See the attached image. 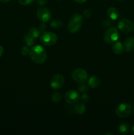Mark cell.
<instances>
[{
  "instance_id": "6da1fadb",
  "label": "cell",
  "mask_w": 134,
  "mask_h": 135,
  "mask_svg": "<svg viewBox=\"0 0 134 135\" xmlns=\"http://www.w3.org/2000/svg\"><path fill=\"white\" fill-rule=\"evenodd\" d=\"M30 57L34 63L42 64L47 59V52L44 47L39 45L33 46L30 51Z\"/></svg>"
},
{
  "instance_id": "7a4b0ae2",
  "label": "cell",
  "mask_w": 134,
  "mask_h": 135,
  "mask_svg": "<svg viewBox=\"0 0 134 135\" xmlns=\"http://www.w3.org/2000/svg\"><path fill=\"white\" fill-rule=\"evenodd\" d=\"M82 23L83 19L81 15L78 13L73 15L68 21V26H67L68 31L73 34L78 32L81 29Z\"/></svg>"
},
{
  "instance_id": "3957f363",
  "label": "cell",
  "mask_w": 134,
  "mask_h": 135,
  "mask_svg": "<svg viewBox=\"0 0 134 135\" xmlns=\"http://www.w3.org/2000/svg\"><path fill=\"white\" fill-rule=\"evenodd\" d=\"M57 35L51 32H43L40 35L41 42L45 46H53L57 42Z\"/></svg>"
},
{
  "instance_id": "277c9868",
  "label": "cell",
  "mask_w": 134,
  "mask_h": 135,
  "mask_svg": "<svg viewBox=\"0 0 134 135\" xmlns=\"http://www.w3.org/2000/svg\"><path fill=\"white\" fill-rule=\"evenodd\" d=\"M104 40L107 44L114 43L119 38L118 30L114 27H110L106 30L104 34Z\"/></svg>"
},
{
  "instance_id": "5b68a950",
  "label": "cell",
  "mask_w": 134,
  "mask_h": 135,
  "mask_svg": "<svg viewBox=\"0 0 134 135\" xmlns=\"http://www.w3.org/2000/svg\"><path fill=\"white\" fill-rule=\"evenodd\" d=\"M131 112V106L128 103H121L116 109V114L120 118L128 117Z\"/></svg>"
},
{
  "instance_id": "8992f818",
  "label": "cell",
  "mask_w": 134,
  "mask_h": 135,
  "mask_svg": "<svg viewBox=\"0 0 134 135\" xmlns=\"http://www.w3.org/2000/svg\"><path fill=\"white\" fill-rule=\"evenodd\" d=\"M72 78L76 83L82 84L87 80L88 74L85 69L81 68L76 69L72 73Z\"/></svg>"
},
{
  "instance_id": "52a82bcc",
  "label": "cell",
  "mask_w": 134,
  "mask_h": 135,
  "mask_svg": "<svg viewBox=\"0 0 134 135\" xmlns=\"http://www.w3.org/2000/svg\"><path fill=\"white\" fill-rule=\"evenodd\" d=\"M118 28L122 32L130 33L134 30V24L127 18H122L118 22Z\"/></svg>"
},
{
  "instance_id": "ba28073f",
  "label": "cell",
  "mask_w": 134,
  "mask_h": 135,
  "mask_svg": "<svg viewBox=\"0 0 134 135\" xmlns=\"http://www.w3.org/2000/svg\"><path fill=\"white\" fill-rule=\"evenodd\" d=\"M64 83V77L63 76V75H60V74H56V75H53L50 80V86L51 88L55 90L59 89L63 87Z\"/></svg>"
},
{
  "instance_id": "9c48e42d",
  "label": "cell",
  "mask_w": 134,
  "mask_h": 135,
  "mask_svg": "<svg viewBox=\"0 0 134 135\" xmlns=\"http://www.w3.org/2000/svg\"><path fill=\"white\" fill-rule=\"evenodd\" d=\"M65 101L69 104H74L78 102L80 98V95L78 92L74 90H68L64 96Z\"/></svg>"
},
{
  "instance_id": "30bf717a",
  "label": "cell",
  "mask_w": 134,
  "mask_h": 135,
  "mask_svg": "<svg viewBox=\"0 0 134 135\" xmlns=\"http://www.w3.org/2000/svg\"><path fill=\"white\" fill-rule=\"evenodd\" d=\"M37 16L38 18L43 22H46L51 18V13L47 8H39L37 11Z\"/></svg>"
},
{
  "instance_id": "8fae6325",
  "label": "cell",
  "mask_w": 134,
  "mask_h": 135,
  "mask_svg": "<svg viewBox=\"0 0 134 135\" xmlns=\"http://www.w3.org/2000/svg\"><path fill=\"white\" fill-rule=\"evenodd\" d=\"M123 47L124 50L127 52H130L134 50V38L129 37L125 40L123 42Z\"/></svg>"
},
{
  "instance_id": "7c38bea8",
  "label": "cell",
  "mask_w": 134,
  "mask_h": 135,
  "mask_svg": "<svg viewBox=\"0 0 134 135\" xmlns=\"http://www.w3.org/2000/svg\"><path fill=\"white\" fill-rule=\"evenodd\" d=\"M101 84V80L97 76H92L88 79V85L89 87L95 88L98 87Z\"/></svg>"
},
{
  "instance_id": "4fadbf2b",
  "label": "cell",
  "mask_w": 134,
  "mask_h": 135,
  "mask_svg": "<svg viewBox=\"0 0 134 135\" xmlns=\"http://www.w3.org/2000/svg\"><path fill=\"white\" fill-rule=\"evenodd\" d=\"M107 14L109 18L112 20H116L119 17L120 13L115 7H110L107 10Z\"/></svg>"
},
{
  "instance_id": "5bb4252c",
  "label": "cell",
  "mask_w": 134,
  "mask_h": 135,
  "mask_svg": "<svg viewBox=\"0 0 134 135\" xmlns=\"http://www.w3.org/2000/svg\"><path fill=\"white\" fill-rule=\"evenodd\" d=\"M112 51L116 54H121L124 51L123 45L120 42H116L112 46Z\"/></svg>"
},
{
  "instance_id": "9a60e30c",
  "label": "cell",
  "mask_w": 134,
  "mask_h": 135,
  "mask_svg": "<svg viewBox=\"0 0 134 135\" xmlns=\"http://www.w3.org/2000/svg\"><path fill=\"white\" fill-rule=\"evenodd\" d=\"M85 109H86V107H85V104L83 103H78L74 106L75 112L79 115L84 114L85 112Z\"/></svg>"
},
{
  "instance_id": "2e32d148",
  "label": "cell",
  "mask_w": 134,
  "mask_h": 135,
  "mask_svg": "<svg viewBox=\"0 0 134 135\" xmlns=\"http://www.w3.org/2000/svg\"><path fill=\"white\" fill-rule=\"evenodd\" d=\"M118 131L122 134H126L130 131V125L127 123H122L118 126Z\"/></svg>"
},
{
  "instance_id": "e0dca14e",
  "label": "cell",
  "mask_w": 134,
  "mask_h": 135,
  "mask_svg": "<svg viewBox=\"0 0 134 135\" xmlns=\"http://www.w3.org/2000/svg\"><path fill=\"white\" fill-rule=\"evenodd\" d=\"M28 34L34 38H37L40 36V30H39V29L37 28L33 27L29 29Z\"/></svg>"
},
{
  "instance_id": "ac0fdd59",
  "label": "cell",
  "mask_w": 134,
  "mask_h": 135,
  "mask_svg": "<svg viewBox=\"0 0 134 135\" xmlns=\"http://www.w3.org/2000/svg\"><path fill=\"white\" fill-rule=\"evenodd\" d=\"M24 40L25 44L27 46H32L34 44V38L32 37L31 36L29 35L28 34H26L24 37Z\"/></svg>"
},
{
  "instance_id": "d6986e66",
  "label": "cell",
  "mask_w": 134,
  "mask_h": 135,
  "mask_svg": "<svg viewBox=\"0 0 134 135\" xmlns=\"http://www.w3.org/2000/svg\"><path fill=\"white\" fill-rule=\"evenodd\" d=\"M62 98V95L60 94V92H54L52 94L51 96V99H52L53 101L55 103H58L61 100Z\"/></svg>"
},
{
  "instance_id": "ffe728a7",
  "label": "cell",
  "mask_w": 134,
  "mask_h": 135,
  "mask_svg": "<svg viewBox=\"0 0 134 135\" xmlns=\"http://www.w3.org/2000/svg\"><path fill=\"white\" fill-rule=\"evenodd\" d=\"M62 25H63V22L59 19H55L51 22V26L53 28H59Z\"/></svg>"
},
{
  "instance_id": "44dd1931",
  "label": "cell",
  "mask_w": 134,
  "mask_h": 135,
  "mask_svg": "<svg viewBox=\"0 0 134 135\" xmlns=\"http://www.w3.org/2000/svg\"><path fill=\"white\" fill-rule=\"evenodd\" d=\"M78 90L80 92H83V93H85L86 92L88 91V86L85 84H84V83H82V84L80 86H79L78 87Z\"/></svg>"
},
{
  "instance_id": "7402d4cb",
  "label": "cell",
  "mask_w": 134,
  "mask_h": 135,
  "mask_svg": "<svg viewBox=\"0 0 134 135\" xmlns=\"http://www.w3.org/2000/svg\"><path fill=\"white\" fill-rule=\"evenodd\" d=\"M30 50H29L28 46H24V47H22V48H21L20 52L23 55H27L28 54H30Z\"/></svg>"
},
{
  "instance_id": "603a6c76",
  "label": "cell",
  "mask_w": 134,
  "mask_h": 135,
  "mask_svg": "<svg viewBox=\"0 0 134 135\" xmlns=\"http://www.w3.org/2000/svg\"><path fill=\"white\" fill-rule=\"evenodd\" d=\"M34 0H18V2L22 5H28L34 2Z\"/></svg>"
},
{
  "instance_id": "cb8c5ba5",
  "label": "cell",
  "mask_w": 134,
  "mask_h": 135,
  "mask_svg": "<svg viewBox=\"0 0 134 135\" xmlns=\"http://www.w3.org/2000/svg\"><path fill=\"white\" fill-rule=\"evenodd\" d=\"M81 100H82L84 102H87L89 100V95L87 94H83V95L81 97Z\"/></svg>"
},
{
  "instance_id": "d4e9b609",
  "label": "cell",
  "mask_w": 134,
  "mask_h": 135,
  "mask_svg": "<svg viewBox=\"0 0 134 135\" xmlns=\"http://www.w3.org/2000/svg\"><path fill=\"white\" fill-rule=\"evenodd\" d=\"M91 15V11L89 10V9H86V10L84 11V13H83V16H84V17H86V18H88V17H90Z\"/></svg>"
},
{
  "instance_id": "484cf974",
  "label": "cell",
  "mask_w": 134,
  "mask_h": 135,
  "mask_svg": "<svg viewBox=\"0 0 134 135\" xmlns=\"http://www.w3.org/2000/svg\"><path fill=\"white\" fill-rule=\"evenodd\" d=\"M47 28V26L45 24V22H43L42 24H41L40 26H39V30L40 31H45Z\"/></svg>"
},
{
  "instance_id": "4316f807",
  "label": "cell",
  "mask_w": 134,
  "mask_h": 135,
  "mask_svg": "<svg viewBox=\"0 0 134 135\" xmlns=\"http://www.w3.org/2000/svg\"><path fill=\"white\" fill-rule=\"evenodd\" d=\"M38 3L39 5H44L47 3V0H38Z\"/></svg>"
},
{
  "instance_id": "83f0119b",
  "label": "cell",
  "mask_w": 134,
  "mask_h": 135,
  "mask_svg": "<svg viewBox=\"0 0 134 135\" xmlns=\"http://www.w3.org/2000/svg\"><path fill=\"white\" fill-rule=\"evenodd\" d=\"M3 51H4L3 47V46H1V45H0V57L3 55Z\"/></svg>"
},
{
  "instance_id": "f1b7e54d",
  "label": "cell",
  "mask_w": 134,
  "mask_h": 135,
  "mask_svg": "<svg viewBox=\"0 0 134 135\" xmlns=\"http://www.w3.org/2000/svg\"><path fill=\"white\" fill-rule=\"evenodd\" d=\"M74 1L78 3H85L87 0H74Z\"/></svg>"
},
{
  "instance_id": "f546056e",
  "label": "cell",
  "mask_w": 134,
  "mask_h": 135,
  "mask_svg": "<svg viewBox=\"0 0 134 135\" xmlns=\"http://www.w3.org/2000/svg\"><path fill=\"white\" fill-rule=\"evenodd\" d=\"M9 1H10V0H0V2L3 3H5L9 2Z\"/></svg>"
},
{
  "instance_id": "4dcf8cb0",
  "label": "cell",
  "mask_w": 134,
  "mask_h": 135,
  "mask_svg": "<svg viewBox=\"0 0 134 135\" xmlns=\"http://www.w3.org/2000/svg\"><path fill=\"white\" fill-rule=\"evenodd\" d=\"M131 133H132V134H134V125H133V126L132 129H131Z\"/></svg>"
},
{
  "instance_id": "1f68e13d",
  "label": "cell",
  "mask_w": 134,
  "mask_h": 135,
  "mask_svg": "<svg viewBox=\"0 0 134 135\" xmlns=\"http://www.w3.org/2000/svg\"><path fill=\"white\" fill-rule=\"evenodd\" d=\"M112 134V133H106V134Z\"/></svg>"
},
{
  "instance_id": "d6a6232c",
  "label": "cell",
  "mask_w": 134,
  "mask_h": 135,
  "mask_svg": "<svg viewBox=\"0 0 134 135\" xmlns=\"http://www.w3.org/2000/svg\"><path fill=\"white\" fill-rule=\"evenodd\" d=\"M57 1H60V0H57Z\"/></svg>"
},
{
  "instance_id": "836d02e7",
  "label": "cell",
  "mask_w": 134,
  "mask_h": 135,
  "mask_svg": "<svg viewBox=\"0 0 134 135\" xmlns=\"http://www.w3.org/2000/svg\"><path fill=\"white\" fill-rule=\"evenodd\" d=\"M119 1H122V0H119Z\"/></svg>"
},
{
  "instance_id": "e575fe53",
  "label": "cell",
  "mask_w": 134,
  "mask_h": 135,
  "mask_svg": "<svg viewBox=\"0 0 134 135\" xmlns=\"http://www.w3.org/2000/svg\"><path fill=\"white\" fill-rule=\"evenodd\" d=\"M133 110H134V106H133Z\"/></svg>"
}]
</instances>
